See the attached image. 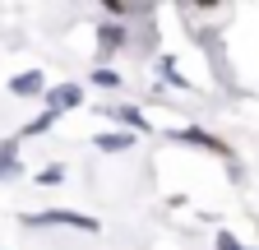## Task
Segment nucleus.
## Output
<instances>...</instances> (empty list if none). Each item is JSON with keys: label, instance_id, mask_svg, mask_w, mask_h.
Here are the masks:
<instances>
[{"label": "nucleus", "instance_id": "obj_9", "mask_svg": "<svg viewBox=\"0 0 259 250\" xmlns=\"http://www.w3.org/2000/svg\"><path fill=\"white\" fill-rule=\"evenodd\" d=\"M93 84H97V88H120V70H107V65L93 70Z\"/></svg>", "mask_w": 259, "mask_h": 250}, {"label": "nucleus", "instance_id": "obj_4", "mask_svg": "<svg viewBox=\"0 0 259 250\" xmlns=\"http://www.w3.org/2000/svg\"><path fill=\"white\" fill-rule=\"evenodd\" d=\"M130 42H135V37H130V28H125V23H102V28H97V51H102V56L125 51Z\"/></svg>", "mask_w": 259, "mask_h": 250}, {"label": "nucleus", "instance_id": "obj_1", "mask_svg": "<svg viewBox=\"0 0 259 250\" xmlns=\"http://www.w3.org/2000/svg\"><path fill=\"white\" fill-rule=\"evenodd\" d=\"M28 227H79V232H102V223L88 213H74V209H51V213H28L23 218Z\"/></svg>", "mask_w": 259, "mask_h": 250}, {"label": "nucleus", "instance_id": "obj_5", "mask_svg": "<svg viewBox=\"0 0 259 250\" xmlns=\"http://www.w3.org/2000/svg\"><path fill=\"white\" fill-rule=\"evenodd\" d=\"M83 102V88L79 84H60V88H47V111H70V107H79Z\"/></svg>", "mask_w": 259, "mask_h": 250}, {"label": "nucleus", "instance_id": "obj_10", "mask_svg": "<svg viewBox=\"0 0 259 250\" xmlns=\"http://www.w3.org/2000/svg\"><path fill=\"white\" fill-rule=\"evenodd\" d=\"M51 125H56V111H42L37 120H28V130H23V135H47Z\"/></svg>", "mask_w": 259, "mask_h": 250}, {"label": "nucleus", "instance_id": "obj_2", "mask_svg": "<svg viewBox=\"0 0 259 250\" xmlns=\"http://www.w3.org/2000/svg\"><path fill=\"white\" fill-rule=\"evenodd\" d=\"M167 139H176V144H194V148H204V153H218V158H227V144H222V139H213L208 130H199V125H185V130H171Z\"/></svg>", "mask_w": 259, "mask_h": 250}, {"label": "nucleus", "instance_id": "obj_13", "mask_svg": "<svg viewBox=\"0 0 259 250\" xmlns=\"http://www.w3.org/2000/svg\"><path fill=\"white\" fill-rule=\"evenodd\" d=\"M254 250H259V245H254Z\"/></svg>", "mask_w": 259, "mask_h": 250}, {"label": "nucleus", "instance_id": "obj_6", "mask_svg": "<svg viewBox=\"0 0 259 250\" xmlns=\"http://www.w3.org/2000/svg\"><path fill=\"white\" fill-rule=\"evenodd\" d=\"M10 93H14V98H37V93H47L42 70H23V74H14V79H10Z\"/></svg>", "mask_w": 259, "mask_h": 250}, {"label": "nucleus", "instance_id": "obj_11", "mask_svg": "<svg viewBox=\"0 0 259 250\" xmlns=\"http://www.w3.org/2000/svg\"><path fill=\"white\" fill-rule=\"evenodd\" d=\"M60 176H65V167H42L37 172V185H60Z\"/></svg>", "mask_w": 259, "mask_h": 250}, {"label": "nucleus", "instance_id": "obj_3", "mask_svg": "<svg viewBox=\"0 0 259 250\" xmlns=\"http://www.w3.org/2000/svg\"><path fill=\"white\" fill-rule=\"evenodd\" d=\"M97 111H102V116H111V120H120L130 135H148V130H153V125H148V116H144V111H135L130 102H120V107H97Z\"/></svg>", "mask_w": 259, "mask_h": 250}, {"label": "nucleus", "instance_id": "obj_12", "mask_svg": "<svg viewBox=\"0 0 259 250\" xmlns=\"http://www.w3.org/2000/svg\"><path fill=\"white\" fill-rule=\"evenodd\" d=\"M218 250H245V245H241L232 232H218Z\"/></svg>", "mask_w": 259, "mask_h": 250}, {"label": "nucleus", "instance_id": "obj_7", "mask_svg": "<svg viewBox=\"0 0 259 250\" xmlns=\"http://www.w3.org/2000/svg\"><path fill=\"white\" fill-rule=\"evenodd\" d=\"M93 144L102 153H130V148H135V135H130V130H102Z\"/></svg>", "mask_w": 259, "mask_h": 250}, {"label": "nucleus", "instance_id": "obj_8", "mask_svg": "<svg viewBox=\"0 0 259 250\" xmlns=\"http://www.w3.org/2000/svg\"><path fill=\"white\" fill-rule=\"evenodd\" d=\"M14 172H19V148L5 144V148H0V176H14Z\"/></svg>", "mask_w": 259, "mask_h": 250}]
</instances>
